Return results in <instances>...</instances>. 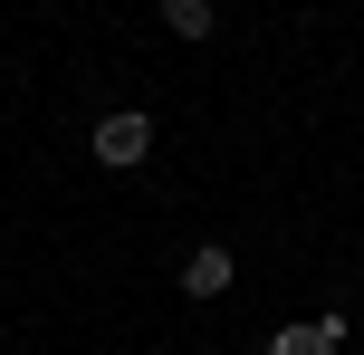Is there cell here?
<instances>
[{
    "label": "cell",
    "instance_id": "6da1fadb",
    "mask_svg": "<svg viewBox=\"0 0 364 355\" xmlns=\"http://www.w3.org/2000/svg\"><path fill=\"white\" fill-rule=\"evenodd\" d=\"M144 154H154V115L144 106H106V115H96V164H106V173H134Z\"/></svg>",
    "mask_w": 364,
    "mask_h": 355
},
{
    "label": "cell",
    "instance_id": "7a4b0ae2",
    "mask_svg": "<svg viewBox=\"0 0 364 355\" xmlns=\"http://www.w3.org/2000/svg\"><path fill=\"white\" fill-rule=\"evenodd\" d=\"M346 337H355V327L326 307L316 327H288V337H269V355H346Z\"/></svg>",
    "mask_w": 364,
    "mask_h": 355
},
{
    "label": "cell",
    "instance_id": "3957f363",
    "mask_svg": "<svg viewBox=\"0 0 364 355\" xmlns=\"http://www.w3.org/2000/svg\"><path fill=\"white\" fill-rule=\"evenodd\" d=\"M230 279H240V260H230V250H192V260H182V298H220Z\"/></svg>",
    "mask_w": 364,
    "mask_h": 355
},
{
    "label": "cell",
    "instance_id": "277c9868",
    "mask_svg": "<svg viewBox=\"0 0 364 355\" xmlns=\"http://www.w3.org/2000/svg\"><path fill=\"white\" fill-rule=\"evenodd\" d=\"M164 29H173V38H192V48H201V38L220 29V10H211V0H164Z\"/></svg>",
    "mask_w": 364,
    "mask_h": 355
}]
</instances>
